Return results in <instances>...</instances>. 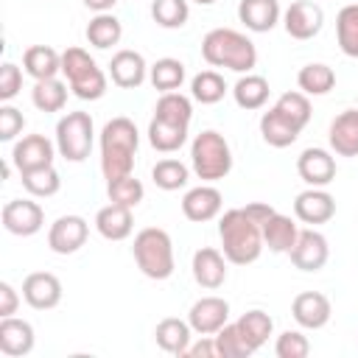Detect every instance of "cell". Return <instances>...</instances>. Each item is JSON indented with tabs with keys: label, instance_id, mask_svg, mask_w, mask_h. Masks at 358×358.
<instances>
[{
	"label": "cell",
	"instance_id": "6da1fadb",
	"mask_svg": "<svg viewBox=\"0 0 358 358\" xmlns=\"http://www.w3.org/2000/svg\"><path fill=\"white\" fill-rule=\"evenodd\" d=\"M218 238H221V252L229 263L235 266H249L260 257L263 252V229L260 224L243 210V207H235V210H227L221 218H218Z\"/></svg>",
	"mask_w": 358,
	"mask_h": 358
},
{
	"label": "cell",
	"instance_id": "7a4b0ae2",
	"mask_svg": "<svg viewBox=\"0 0 358 358\" xmlns=\"http://www.w3.org/2000/svg\"><path fill=\"white\" fill-rule=\"evenodd\" d=\"M137 145H140V134L129 117H112L101 129V171L106 182L131 173Z\"/></svg>",
	"mask_w": 358,
	"mask_h": 358
},
{
	"label": "cell",
	"instance_id": "3957f363",
	"mask_svg": "<svg viewBox=\"0 0 358 358\" xmlns=\"http://www.w3.org/2000/svg\"><path fill=\"white\" fill-rule=\"evenodd\" d=\"M201 56L210 67H227L235 73H252L257 64L255 42L235 28H213L201 39Z\"/></svg>",
	"mask_w": 358,
	"mask_h": 358
},
{
	"label": "cell",
	"instance_id": "277c9868",
	"mask_svg": "<svg viewBox=\"0 0 358 358\" xmlns=\"http://www.w3.org/2000/svg\"><path fill=\"white\" fill-rule=\"evenodd\" d=\"M134 263L137 268L148 277V280H168L176 268L173 260V243L171 235L159 227H145L134 235V246H131Z\"/></svg>",
	"mask_w": 358,
	"mask_h": 358
},
{
	"label": "cell",
	"instance_id": "5b68a950",
	"mask_svg": "<svg viewBox=\"0 0 358 358\" xmlns=\"http://www.w3.org/2000/svg\"><path fill=\"white\" fill-rule=\"evenodd\" d=\"M190 165L201 182L213 185V182L224 179L232 171V148L224 140V134H218L213 129L196 134L190 143Z\"/></svg>",
	"mask_w": 358,
	"mask_h": 358
},
{
	"label": "cell",
	"instance_id": "8992f818",
	"mask_svg": "<svg viewBox=\"0 0 358 358\" xmlns=\"http://www.w3.org/2000/svg\"><path fill=\"white\" fill-rule=\"evenodd\" d=\"M62 73L67 87L81 101H98L106 92V73L95 64V59L84 48H67L62 53Z\"/></svg>",
	"mask_w": 358,
	"mask_h": 358
},
{
	"label": "cell",
	"instance_id": "52a82bcc",
	"mask_svg": "<svg viewBox=\"0 0 358 358\" xmlns=\"http://www.w3.org/2000/svg\"><path fill=\"white\" fill-rule=\"evenodd\" d=\"M92 117L90 112H67L59 123H56V151L67 159V162H84L92 151Z\"/></svg>",
	"mask_w": 358,
	"mask_h": 358
},
{
	"label": "cell",
	"instance_id": "ba28073f",
	"mask_svg": "<svg viewBox=\"0 0 358 358\" xmlns=\"http://www.w3.org/2000/svg\"><path fill=\"white\" fill-rule=\"evenodd\" d=\"M0 218H3L6 232L20 235V238H31L45 227V210L34 199H11V201H6Z\"/></svg>",
	"mask_w": 358,
	"mask_h": 358
},
{
	"label": "cell",
	"instance_id": "9c48e42d",
	"mask_svg": "<svg viewBox=\"0 0 358 358\" xmlns=\"http://www.w3.org/2000/svg\"><path fill=\"white\" fill-rule=\"evenodd\" d=\"M322 25H324V11H322V6L313 3V0H296V3H291V6L285 8V14H282V28H285V34H288L291 39H299V42L313 39V36L322 31Z\"/></svg>",
	"mask_w": 358,
	"mask_h": 358
},
{
	"label": "cell",
	"instance_id": "30bf717a",
	"mask_svg": "<svg viewBox=\"0 0 358 358\" xmlns=\"http://www.w3.org/2000/svg\"><path fill=\"white\" fill-rule=\"evenodd\" d=\"M288 257H291L294 268H299V271H319V268H324V263L330 257L327 238L322 232H316L313 227L310 229H299L296 243L291 246Z\"/></svg>",
	"mask_w": 358,
	"mask_h": 358
},
{
	"label": "cell",
	"instance_id": "8fae6325",
	"mask_svg": "<svg viewBox=\"0 0 358 358\" xmlns=\"http://www.w3.org/2000/svg\"><path fill=\"white\" fill-rule=\"evenodd\" d=\"M90 224L81 215H59L48 229V246L56 255H73L87 243Z\"/></svg>",
	"mask_w": 358,
	"mask_h": 358
},
{
	"label": "cell",
	"instance_id": "7c38bea8",
	"mask_svg": "<svg viewBox=\"0 0 358 358\" xmlns=\"http://www.w3.org/2000/svg\"><path fill=\"white\" fill-rule=\"evenodd\" d=\"M53 157H56V145L45 134H25L11 148V162H14V168L20 173L53 165Z\"/></svg>",
	"mask_w": 358,
	"mask_h": 358
},
{
	"label": "cell",
	"instance_id": "4fadbf2b",
	"mask_svg": "<svg viewBox=\"0 0 358 358\" xmlns=\"http://www.w3.org/2000/svg\"><path fill=\"white\" fill-rule=\"evenodd\" d=\"M187 322L199 336H215L229 322V302L221 296H201L190 305Z\"/></svg>",
	"mask_w": 358,
	"mask_h": 358
},
{
	"label": "cell",
	"instance_id": "5bb4252c",
	"mask_svg": "<svg viewBox=\"0 0 358 358\" xmlns=\"http://www.w3.org/2000/svg\"><path fill=\"white\" fill-rule=\"evenodd\" d=\"M296 173L308 187H327L336 179V157L324 148H305L296 157Z\"/></svg>",
	"mask_w": 358,
	"mask_h": 358
},
{
	"label": "cell",
	"instance_id": "9a60e30c",
	"mask_svg": "<svg viewBox=\"0 0 358 358\" xmlns=\"http://www.w3.org/2000/svg\"><path fill=\"white\" fill-rule=\"evenodd\" d=\"M221 204H224V196L218 187H213L210 182L199 185V187H190L182 199V213L187 221L193 224H204V221H213L218 213H221Z\"/></svg>",
	"mask_w": 358,
	"mask_h": 358
},
{
	"label": "cell",
	"instance_id": "2e32d148",
	"mask_svg": "<svg viewBox=\"0 0 358 358\" xmlns=\"http://www.w3.org/2000/svg\"><path fill=\"white\" fill-rule=\"evenodd\" d=\"M294 215L302 224H327L336 215V199L324 187H308L294 199Z\"/></svg>",
	"mask_w": 358,
	"mask_h": 358
},
{
	"label": "cell",
	"instance_id": "e0dca14e",
	"mask_svg": "<svg viewBox=\"0 0 358 358\" xmlns=\"http://www.w3.org/2000/svg\"><path fill=\"white\" fill-rule=\"evenodd\" d=\"M22 299L34 310H50L62 302V282L50 271H34L22 280Z\"/></svg>",
	"mask_w": 358,
	"mask_h": 358
},
{
	"label": "cell",
	"instance_id": "ac0fdd59",
	"mask_svg": "<svg viewBox=\"0 0 358 358\" xmlns=\"http://www.w3.org/2000/svg\"><path fill=\"white\" fill-rule=\"evenodd\" d=\"M330 313H333L330 299H327L324 294H319V291H302V294H296L294 302H291V316H294V322H296L299 327H305V330H319V327H324V324L330 322Z\"/></svg>",
	"mask_w": 358,
	"mask_h": 358
},
{
	"label": "cell",
	"instance_id": "d6986e66",
	"mask_svg": "<svg viewBox=\"0 0 358 358\" xmlns=\"http://www.w3.org/2000/svg\"><path fill=\"white\" fill-rule=\"evenodd\" d=\"M193 280L207 288V291H215L227 282V257L221 249L215 246H201L196 255H193Z\"/></svg>",
	"mask_w": 358,
	"mask_h": 358
},
{
	"label": "cell",
	"instance_id": "ffe728a7",
	"mask_svg": "<svg viewBox=\"0 0 358 358\" xmlns=\"http://www.w3.org/2000/svg\"><path fill=\"white\" fill-rule=\"evenodd\" d=\"M109 76H112V84L120 87V90H137L145 76H148V64L143 59V53L137 50H117L109 62Z\"/></svg>",
	"mask_w": 358,
	"mask_h": 358
},
{
	"label": "cell",
	"instance_id": "44dd1931",
	"mask_svg": "<svg viewBox=\"0 0 358 358\" xmlns=\"http://www.w3.org/2000/svg\"><path fill=\"white\" fill-rule=\"evenodd\" d=\"M34 327L25 319L17 316H3L0 319V352L8 358H22L34 350Z\"/></svg>",
	"mask_w": 358,
	"mask_h": 358
},
{
	"label": "cell",
	"instance_id": "7402d4cb",
	"mask_svg": "<svg viewBox=\"0 0 358 358\" xmlns=\"http://www.w3.org/2000/svg\"><path fill=\"white\" fill-rule=\"evenodd\" d=\"M327 143L338 157H358V109H344L333 117Z\"/></svg>",
	"mask_w": 358,
	"mask_h": 358
},
{
	"label": "cell",
	"instance_id": "603a6c76",
	"mask_svg": "<svg viewBox=\"0 0 358 358\" xmlns=\"http://www.w3.org/2000/svg\"><path fill=\"white\" fill-rule=\"evenodd\" d=\"M95 229L106 241H123V238H129L131 229H134L131 207H123V204L109 201L106 207H101L95 213Z\"/></svg>",
	"mask_w": 358,
	"mask_h": 358
},
{
	"label": "cell",
	"instance_id": "cb8c5ba5",
	"mask_svg": "<svg viewBox=\"0 0 358 358\" xmlns=\"http://www.w3.org/2000/svg\"><path fill=\"white\" fill-rule=\"evenodd\" d=\"M282 11H280V0H241L238 3V20L255 31V34H266L280 22Z\"/></svg>",
	"mask_w": 358,
	"mask_h": 358
},
{
	"label": "cell",
	"instance_id": "d4e9b609",
	"mask_svg": "<svg viewBox=\"0 0 358 358\" xmlns=\"http://www.w3.org/2000/svg\"><path fill=\"white\" fill-rule=\"evenodd\" d=\"M190 338H193L190 322L176 319V316H168V319H162V322L154 327V341H157V347L165 350V352H171V355H185L187 347H190Z\"/></svg>",
	"mask_w": 358,
	"mask_h": 358
},
{
	"label": "cell",
	"instance_id": "484cf974",
	"mask_svg": "<svg viewBox=\"0 0 358 358\" xmlns=\"http://www.w3.org/2000/svg\"><path fill=\"white\" fill-rule=\"evenodd\" d=\"M299 126L296 123H291L280 109H268V112H263V117H260V137L271 145V148H288L291 143H296V137H299Z\"/></svg>",
	"mask_w": 358,
	"mask_h": 358
},
{
	"label": "cell",
	"instance_id": "4316f807",
	"mask_svg": "<svg viewBox=\"0 0 358 358\" xmlns=\"http://www.w3.org/2000/svg\"><path fill=\"white\" fill-rule=\"evenodd\" d=\"M260 229H263V243L274 255H288L291 246L296 243V235H299L294 218L291 215H282V213H274Z\"/></svg>",
	"mask_w": 358,
	"mask_h": 358
},
{
	"label": "cell",
	"instance_id": "83f0119b",
	"mask_svg": "<svg viewBox=\"0 0 358 358\" xmlns=\"http://www.w3.org/2000/svg\"><path fill=\"white\" fill-rule=\"evenodd\" d=\"M22 67L34 81L56 78V73H62V53H56L50 45H31L22 53Z\"/></svg>",
	"mask_w": 358,
	"mask_h": 358
},
{
	"label": "cell",
	"instance_id": "f1b7e54d",
	"mask_svg": "<svg viewBox=\"0 0 358 358\" xmlns=\"http://www.w3.org/2000/svg\"><path fill=\"white\" fill-rule=\"evenodd\" d=\"M148 143H151L154 151L173 154V151H179L187 143V126L171 123V120H162V117H151V123H148Z\"/></svg>",
	"mask_w": 358,
	"mask_h": 358
},
{
	"label": "cell",
	"instance_id": "f546056e",
	"mask_svg": "<svg viewBox=\"0 0 358 358\" xmlns=\"http://www.w3.org/2000/svg\"><path fill=\"white\" fill-rule=\"evenodd\" d=\"M232 98L241 109H260L268 101V81L257 73H243L232 87Z\"/></svg>",
	"mask_w": 358,
	"mask_h": 358
},
{
	"label": "cell",
	"instance_id": "4dcf8cb0",
	"mask_svg": "<svg viewBox=\"0 0 358 358\" xmlns=\"http://www.w3.org/2000/svg\"><path fill=\"white\" fill-rule=\"evenodd\" d=\"M84 34H87V42H90L92 48L106 50V48H112V45L120 42V36H123V25H120V20H117L115 14L103 11V14H95V17L90 20V25H87Z\"/></svg>",
	"mask_w": 358,
	"mask_h": 358
},
{
	"label": "cell",
	"instance_id": "1f68e13d",
	"mask_svg": "<svg viewBox=\"0 0 358 358\" xmlns=\"http://www.w3.org/2000/svg\"><path fill=\"white\" fill-rule=\"evenodd\" d=\"M296 84L305 95H327L336 87V73L322 62H310L296 73Z\"/></svg>",
	"mask_w": 358,
	"mask_h": 358
},
{
	"label": "cell",
	"instance_id": "d6a6232c",
	"mask_svg": "<svg viewBox=\"0 0 358 358\" xmlns=\"http://www.w3.org/2000/svg\"><path fill=\"white\" fill-rule=\"evenodd\" d=\"M336 39L344 56L358 59V3H347L336 14Z\"/></svg>",
	"mask_w": 358,
	"mask_h": 358
},
{
	"label": "cell",
	"instance_id": "836d02e7",
	"mask_svg": "<svg viewBox=\"0 0 358 358\" xmlns=\"http://www.w3.org/2000/svg\"><path fill=\"white\" fill-rule=\"evenodd\" d=\"M31 101L39 112H62L67 103V84L59 78H42L34 84Z\"/></svg>",
	"mask_w": 358,
	"mask_h": 358
},
{
	"label": "cell",
	"instance_id": "e575fe53",
	"mask_svg": "<svg viewBox=\"0 0 358 358\" xmlns=\"http://www.w3.org/2000/svg\"><path fill=\"white\" fill-rule=\"evenodd\" d=\"M148 78H151L154 90H159V92H176L182 87V81H185V64L179 59H171V56L157 59L148 67Z\"/></svg>",
	"mask_w": 358,
	"mask_h": 358
},
{
	"label": "cell",
	"instance_id": "d590c367",
	"mask_svg": "<svg viewBox=\"0 0 358 358\" xmlns=\"http://www.w3.org/2000/svg\"><path fill=\"white\" fill-rule=\"evenodd\" d=\"M154 117H162V120H171V123H182V126H190L193 103H190V98L182 95L179 90H176V92H162V95L157 98Z\"/></svg>",
	"mask_w": 358,
	"mask_h": 358
},
{
	"label": "cell",
	"instance_id": "8d00e7d4",
	"mask_svg": "<svg viewBox=\"0 0 358 358\" xmlns=\"http://www.w3.org/2000/svg\"><path fill=\"white\" fill-rule=\"evenodd\" d=\"M238 327H241V333L246 336V341L252 344V350H260V347L268 341L271 330H274V319H271L266 310L252 308V310H246V313L238 319Z\"/></svg>",
	"mask_w": 358,
	"mask_h": 358
},
{
	"label": "cell",
	"instance_id": "74e56055",
	"mask_svg": "<svg viewBox=\"0 0 358 358\" xmlns=\"http://www.w3.org/2000/svg\"><path fill=\"white\" fill-rule=\"evenodd\" d=\"M22 179V187L34 196V199H50L59 193L62 187V179H59V171L53 165H45V168H36V171H25L20 173Z\"/></svg>",
	"mask_w": 358,
	"mask_h": 358
},
{
	"label": "cell",
	"instance_id": "f35d334b",
	"mask_svg": "<svg viewBox=\"0 0 358 358\" xmlns=\"http://www.w3.org/2000/svg\"><path fill=\"white\" fill-rule=\"evenodd\" d=\"M190 95L199 101V103H218L224 95H227V81L221 73L215 70H201L199 76H193L190 81Z\"/></svg>",
	"mask_w": 358,
	"mask_h": 358
},
{
	"label": "cell",
	"instance_id": "ab89813d",
	"mask_svg": "<svg viewBox=\"0 0 358 358\" xmlns=\"http://www.w3.org/2000/svg\"><path fill=\"white\" fill-rule=\"evenodd\" d=\"M215 347H218V355L221 358H249L255 352L252 344L246 341V336L241 333L238 322H227L215 333Z\"/></svg>",
	"mask_w": 358,
	"mask_h": 358
},
{
	"label": "cell",
	"instance_id": "60d3db41",
	"mask_svg": "<svg viewBox=\"0 0 358 358\" xmlns=\"http://www.w3.org/2000/svg\"><path fill=\"white\" fill-rule=\"evenodd\" d=\"M151 179H154V185H157L159 190H179V187L187 185L190 171H187L185 162L168 157V159H159V162L151 168Z\"/></svg>",
	"mask_w": 358,
	"mask_h": 358
},
{
	"label": "cell",
	"instance_id": "b9f144b4",
	"mask_svg": "<svg viewBox=\"0 0 358 358\" xmlns=\"http://www.w3.org/2000/svg\"><path fill=\"white\" fill-rule=\"evenodd\" d=\"M151 17L159 28H182L190 17L187 0H151Z\"/></svg>",
	"mask_w": 358,
	"mask_h": 358
},
{
	"label": "cell",
	"instance_id": "7bdbcfd3",
	"mask_svg": "<svg viewBox=\"0 0 358 358\" xmlns=\"http://www.w3.org/2000/svg\"><path fill=\"white\" fill-rule=\"evenodd\" d=\"M106 196H109V201H115V204H123V207H131V210H134V207L143 201L145 187H143V182H140V179H134V176L129 173V176H120V179L106 182Z\"/></svg>",
	"mask_w": 358,
	"mask_h": 358
},
{
	"label": "cell",
	"instance_id": "ee69618b",
	"mask_svg": "<svg viewBox=\"0 0 358 358\" xmlns=\"http://www.w3.org/2000/svg\"><path fill=\"white\" fill-rule=\"evenodd\" d=\"M274 109H280V112H282L291 123H296L299 129H305V126H308V120H310V115H313L310 101H308V95H305V92H282V95L277 98Z\"/></svg>",
	"mask_w": 358,
	"mask_h": 358
},
{
	"label": "cell",
	"instance_id": "f6af8a7d",
	"mask_svg": "<svg viewBox=\"0 0 358 358\" xmlns=\"http://www.w3.org/2000/svg\"><path fill=\"white\" fill-rule=\"evenodd\" d=\"M308 352H310V341L299 330H285L274 341V355L277 358H305Z\"/></svg>",
	"mask_w": 358,
	"mask_h": 358
},
{
	"label": "cell",
	"instance_id": "bcb514c9",
	"mask_svg": "<svg viewBox=\"0 0 358 358\" xmlns=\"http://www.w3.org/2000/svg\"><path fill=\"white\" fill-rule=\"evenodd\" d=\"M22 90V70L14 62H3L0 67V101H11Z\"/></svg>",
	"mask_w": 358,
	"mask_h": 358
},
{
	"label": "cell",
	"instance_id": "7dc6e473",
	"mask_svg": "<svg viewBox=\"0 0 358 358\" xmlns=\"http://www.w3.org/2000/svg\"><path fill=\"white\" fill-rule=\"evenodd\" d=\"M22 126H25L22 112H20L17 106H11V103H3V106H0V140H3V143L14 140V137L22 131Z\"/></svg>",
	"mask_w": 358,
	"mask_h": 358
},
{
	"label": "cell",
	"instance_id": "c3c4849f",
	"mask_svg": "<svg viewBox=\"0 0 358 358\" xmlns=\"http://www.w3.org/2000/svg\"><path fill=\"white\" fill-rule=\"evenodd\" d=\"M17 305H20V294L14 291L11 282H0V319L3 316H14L17 313Z\"/></svg>",
	"mask_w": 358,
	"mask_h": 358
},
{
	"label": "cell",
	"instance_id": "681fc988",
	"mask_svg": "<svg viewBox=\"0 0 358 358\" xmlns=\"http://www.w3.org/2000/svg\"><path fill=\"white\" fill-rule=\"evenodd\" d=\"M185 355H190V358H218L215 336H201L196 344H190V347H187V352H185Z\"/></svg>",
	"mask_w": 358,
	"mask_h": 358
},
{
	"label": "cell",
	"instance_id": "f907efd6",
	"mask_svg": "<svg viewBox=\"0 0 358 358\" xmlns=\"http://www.w3.org/2000/svg\"><path fill=\"white\" fill-rule=\"evenodd\" d=\"M243 210H246V213H249V215H252V218H255L260 227H263V224H266V221H268V218L277 213V210H274L271 204H266V201H249Z\"/></svg>",
	"mask_w": 358,
	"mask_h": 358
},
{
	"label": "cell",
	"instance_id": "816d5d0a",
	"mask_svg": "<svg viewBox=\"0 0 358 358\" xmlns=\"http://www.w3.org/2000/svg\"><path fill=\"white\" fill-rule=\"evenodd\" d=\"M115 3H117V0H84V6H87V8H92L95 14L112 11V8H115Z\"/></svg>",
	"mask_w": 358,
	"mask_h": 358
},
{
	"label": "cell",
	"instance_id": "f5cc1de1",
	"mask_svg": "<svg viewBox=\"0 0 358 358\" xmlns=\"http://www.w3.org/2000/svg\"><path fill=\"white\" fill-rule=\"evenodd\" d=\"M193 3H199V6H213L215 0H193Z\"/></svg>",
	"mask_w": 358,
	"mask_h": 358
}]
</instances>
